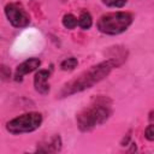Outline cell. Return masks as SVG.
<instances>
[{
	"label": "cell",
	"mask_w": 154,
	"mask_h": 154,
	"mask_svg": "<svg viewBox=\"0 0 154 154\" xmlns=\"http://www.w3.org/2000/svg\"><path fill=\"white\" fill-rule=\"evenodd\" d=\"M123 63L124 61L118 58L109 57L108 59L90 66L89 69L81 72L75 78L64 83L61 89L58 93V97L59 99L69 97L71 95H75V94H78L87 89L93 88L95 84L103 81L112 72V70L119 67Z\"/></svg>",
	"instance_id": "obj_1"
},
{
	"label": "cell",
	"mask_w": 154,
	"mask_h": 154,
	"mask_svg": "<svg viewBox=\"0 0 154 154\" xmlns=\"http://www.w3.org/2000/svg\"><path fill=\"white\" fill-rule=\"evenodd\" d=\"M112 116V101L107 96L95 97L89 106L83 108L76 117V123L82 132H89L96 126L105 124Z\"/></svg>",
	"instance_id": "obj_2"
},
{
	"label": "cell",
	"mask_w": 154,
	"mask_h": 154,
	"mask_svg": "<svg viewBox=\"0 0 154 154\" xmlns=\"http://www.w3.org/2000/svg\"><path fill=\"white\" fill-rule=\"evenodd\" d=\"M134 22V14L130 12L117 11L102 14L96 22V29L105 35H120L125 32Z\"/></svg>",
	"instance_id": "obj_3"
},
{
	"label": "cell",
	"mask_w": 154,
	"mask_h": 154,
	"mask_svg": "<svg viewBox=\"0 0 154 154\" xmlns=\"http://www.w3.org/2000/svg\"><path fill=\"white\" fill-rule=\"evenodd\" d=\"M43 122V117L40 112H26L10 119L5 128L11 135H23L37 130Z\"/></svg>",
	"instance_id": "obj_4"
},
{
	"label": "cell",
	"mask_w": 154,
	"mask_h": 154,
	"mask_svg": "<svg viewBox=\"0 0 154 154\" xmlns=\"http://www.w3.org/2000/svg\"><path fill=\"white\" fill-rule=\"evenodd\" d=\"M5 16L13 28L22 29L30 24V16L25 8L18 2H8L4 7Z\"/></svg>",
	"instance_id": "obj_5"
},
{
	"label": "cell",
	"mask_w": 154,
	"mask_h": 154,
	"mask_svg": "<svg viewBox=\"0 0 154 154\" xmlns=\"http://www.w3.org/2000/svg\"><path fill=\"white\" fill-rule=\"evenodd\" d=\"M41 66V60L38 58H29L24 61H22L14 71V81L16 82H22L23 77L28 73H31L36 70H38V67Z\"/></svg>",
	"instance_id": "obj_6"
},
{
	"label": "cell",
	"mask_w": 154,
	"mask_h": 154,
	"mask_svg": "<svg viewBox=\"0 0 154 154\" xmlns=\"http://www.w3.org/2000/svg\"><path fill=\"white\" fill-rule=\"evenodd\" d=\"M51 77V71L46 69L37 70L34 76V88L41 95H47L49 93V83L48 79Z\"/></svg>",
	"instance_id": "obj_7"
},
{
	"label": "cell",
	"mask_w": 154,
	"mask_h": 154,
	"mask_svg": "<svg viewBox=\"0 0 154 154\" xmlns=\"http://www.w3.org/2000/svg\"><path fill=\"white\" fill-rule=\"evenodd\" d=\"M61 147H63L61 137L59 135H54L48 141L37 144L35 152L36 153H58L61 150Z\"/></svg>",
	"instance_id": "obj_8"
},
{
	"label": "cell",
	"mask_w": 154,
	"mask_h": 154,
	"mask_svg": "<svg viewBox=\"0 0 154 154\" xmlns=\"http://www.w3.org/2000/svg\"><path fill=\"white\" fill-rule=\"evenodd\" d=\"M78 26L83 30H89L93 26V17L88 11H82L78 17Z\"/></svg>",
	"instance_id": "obj_9"
},
{
	"label": "cell",
	"mask_w": 154,
	"mask_h": 154,
	"mask_svg": "<svg viewBox=\"0 0 154 154\" xmlns=\"http://www.w3.org/2000/svg\"><path fill=\"white\" fill-rule=\"evenodd\" d=\"M61 23H63L64 28H66L69 30H72L78 25V18L72 13H66V14L63 16Z\"/></svg>",
	"instance_id": "obj_10"
},
{
	"label": "cell",
	"mask_w": 154,
	"mask_h": 154,
	"mask_svg": "<svg viewBox=\"0 0 154 154\" xmlns=\"http://www.w3.org/2000/svg\"><path fill=\"white\" fill-rule=\"evenodd\" d=\"M78 65V60L77 58L75 57H69V58H65L61 63H60V69L63 71H72L77 67Z\"/></svg>",
	"instance_id": "obj_11"
},
{
	"label": "cell",
	"mask_w": 154,
	"mask_h": 154,
	"mask_svg": "<svg viewBox=\"0 0 154 154\" xmlns=\"http://www.w3.org/2000/svg\"><path fill=\"white\" fill-rule=\"evenodd\" d=\"M101 1L107 7H113V8H122L128 2V0H101Z\"/></svg>",
	"instance_id": "obj_12"
},
{
	"label": "cell",
	"mask_w": 154,
	"mask_h": 154,
	"mask_svg": "<svg viewBox=\"0 0 154 154\" xmlns=\"http://www.w3.org/2000/svg\"><path fill=\"white\" fill-rule=\"evenodd\" d=\"M144 137L149 142H154V124H149L144 130Z\"/></svg>",
	"instance_id": "obj_13"
},
{
	"label": "cell",
	"mask_w": 154,
	"mask_h": 154,
	"mask_svg": "<svg viewBox=\"0 0 154 154\" xmlns=\"http://www.w3.org/2000/svg\"><path fill=\"white\" fill-rule=\"evenodd\" d=\"M1 77H2V79L4 81H7V79H10V77H11V70L6 66V65H1Z\"/></svg>",
	"instance_id": "obj_14"
},
{
	"label": "cell",
	"mask_w": 154,
	"mask_h": 154,
	"mask_svg": "<svg viewBox=\"0 0 154 154\" xmlns=\"http://www.w3.org/2000/svg\"><path fill=\"white\" fill-rule=\"evenodd\" d=\"M130 138H131V131H129V132L126 134V136L123 137V140H122V142H120V146H123V147L129 146V144H130Z\"/></svg>",
	"instance_id": "obj_15"
}]
</instances>
